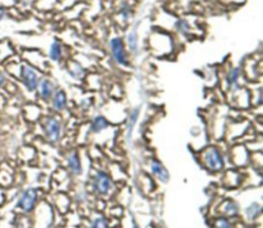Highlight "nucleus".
Masks as SVG:
<instances>
[{
    "mask_svg": "<svg viewBox=\"0 0 263 228\" xmlns=\"http://www.w3.org/2000/svg\"><path fill=\"white\" fill-rule=\"evenodd\" d=\"M37 91H38L39 98L43 101L47 102V101L50 100L52 94H54V91L56 90H55L54 82H52L50 79L43 78V79H40L38 82Z\"/></svg>",
    "mask_w": 263,
    "mask_h": 228,
    "instance_id": "nucleus-10",
    "label": "nucleus"
},
{
    "mask_svg": "<svg viewBox=\"0 0 263 228\" xmlns=\"http://www.w3.org/2000/svg\"><path fill=\"white\" fill-rule=\"evenodd\" d=\"M66 162H67V168L70 171V173L73 176H80L83 172V168H82V163H81V160L78 152L73 149L71 150L66 157Z\"/></svg>",
    "mask_w": 263,
    "mask_h": 228,
    "instance_id": "nucleus-7",
    "label": "nucleus"
},
{
    "mask_svg": "<svg viewBox=\"0 0 263 228\" xmlns=\"http://www.w3.org/2000/svg\"><path fill=\"white\" fill-rule=\"evenodd\" d=\"M151 174L156 177V179L164 184H167L170 181V173L165 165L159 160H152L149 164Z\"/></svg>",
    "mask_w": 263,
    "mask_h": 228,
    "instance_id": "nucleus-8",
    "label": "nucleus"
},
{
    "mask_svg": "<svg viewBox=\"0 0 263 228\" xmlns=\"http://www.w3.org/2000/svg\"><path fill=\"white\" fill-rule=\"evenodd\" d=\"M48 57L52 62H60L63 58V46L59 40H54L52 44L49 46V51H48Z\"/></svg>",
    "mask_w": 263,
    "mask_h": 228,
    "instance_id": "nucleus-14",
    "label": "nucleus"
},
{
    "mask_svg": "<svg viewBox=\"0 0 263 228\" xmlns=\"http://www.w3.org/2000/svg\"><path fill=\"white\" fill-rule=\"evenodd\" d=\"M38 201V191L36 188L29 187L25 189L20 195L16 204V208L22 211L23 213L29 214L33 212Z\"/></svg>",
    "mask_w": 263,
    "mask_h": 228,
    "instance_id": "nucleus-4",
    "label": "nucleus"
},
{
    "mask_svg": "<svg viewBox=\"0 0 263 228\" xmlns=\"http://www.w3.org/2000/svg\"><path fill=\"white\" fill-rule=\"evenodd\" d=\"M201 160L205 167L211 172L217 173L224 169L225 161L223 154L216 146H210L202 153Z\"/></svg>",
    "mask_w": 263,
    "mask_h": 228,
    "instance_id": "nucleus-2",
    "label": "nucleus"
},
{
    "mask_svg": "<svg viewBox=\"0 0 263 228\" xmlns=\"http://www.w3.org/2000/svg\"><path fill=\"white\" fill-rule=\"evenodd\" d=\"M20 77L22 80L24 87L26 90L30 92H33L37 90L38 87V74L37 72L32 68L26 64H23L20 67Z\"/></svg>",
    "mask_w": 263,
    "mask_h": 228,
    "instance_id": "nucleus-6",
    "label": "nucleus"
},
{
    "mask_svg": "<svg viewBox=\"0 0 263 228\" xmlns=\"http://www.w3.org/2000/svg\"><path fill=\"white\" fill-rule=\"evenodd\" d=\"M108 127H109V122L106 118L102 115H96L92 119L90 130L94 134H99L103 132L104 130H106Z\"/></svg>",
    "mask_w": 263,
    "mask_h": 228,
    "instance_id": "nucleus-12",
    "label": "nucleus"
},
{
    "mask_svg": "<svg viewBox=\"0 0 263 228\" xmlns=\"http://www.w3.org/2000/svg\"><path fill=\"white\" fill-rule=\"evenodd\" d=\"M51 107L56 112H62L67 108L68 104V98L65 91L61 89L56 90L50 98Z\"/></svg>",
    "mask_w": 263,
    "mask_h": 228,
    "instance_id": "nucleus-9",
    "label": "nucleus"
},
{
    "mask_svg": "<svg viewBox=\"0 0 263 228\" xmlns=\"http://www.w3.org/2000/svg\"><path fill=\"white\" fill-rule=\"evenodd\" d=\"M4 16H5V9H4V7L0 6V22H1V21L3 20Z\"/></svg>",
    "mask_w": 263,
    "mask_h": 228,
    "instance_id": "nucleus-22",
    "label": "nucleus"
},
{
    "mask_svg": "<svg viewBox=\"0 0 263 228\" xmlns=\"http://www.w3.org/2000/svg\"><path fill=\"white\" fill-rule=\"evenodd\" d=\"M91 187L93 192L97 195L108 196L112 192L114 185L109 174L103 170H99L93 175Z\"/></svg>",
    "mask_w": 263,
    "mask_h": 228,
    "instance_id": "nucleus-1",
    "label": "nucleus"
},
{
    "mask_svg": "<svg viewBox=\"0 0 263 228\" xmlns=\"http://www.w3.org/2000/svg\"><path fill=\"white\" fill-rule=\"evenodd\" d=\"M4 81H5V77H4V75L1 73V72H0V89H1V87L3 86Z\"/></svg>",
    "mask_w": 263,
    "mask_h": 228,
    "instance_id": "nucleus-23",
    "label": "nucleus"
},
{
    "mask_svg": "<svg viewBox=\"0 0 263 228\" xmlns=\"http://www.w3.org/2000/svg\"><path fill=\"white\" fill-rule=\"evenodd\" d=\"M175 28L179 33L183 35H187L189 32H191V24L188 23V21L184 19L178 20L175 24Z\"/></svg>",
    "mask_w": 263,
    "mask_h": 228,
    "instance_id": "nucleus-18",
    "label": "nucleus"
},
{
    "mask_svg": "<svg viewBox=\"0 0 263 228\" xmlns=\"http://www.w3.org/2000/svg\"><path fill=\"white\" fill-rule=\"evenodd\" d=\"M261 213H262V206L258 203L251 204L245 210L246 217L250 220H254L258 218V217L261 215Z\"/></svg>",
    "mask_w": 263,
    "mask_h": 228,
    "instance_id": "nucleus-16",
    "label": "nucleus"
},
{
    "mask_svg": "<svg viewBox=\"0 0 263 228\" xmlns=\"http://www.w3.org/2000/svg\"><path fill=\"white\" fill-rule=\"evenodd\" d=\"M109 221L106 217L103 215H98L93 218L90 222V226L92 228H100V227H108Z\"/></svg>",
    "mask_w": 263,
    "mask_h": 228,
    "instance_id": "nucleus-19",
    "label": "nucleus"
},
{
    "mask_svg": "<svg viewBox=\"0 0 263 228\" xmlns=\"http://www.w3.org/2000/svg\"><path fill=\"white\" fill-rule=\"evenodd\" d=\"M110 54L113 61L121 67H128L130 62L127 49L121 37L115 36L110 40Z\"/></svg>",
    "mask_w": 263,
    "mask_h": 228,
    "instance_id": "nucleus-3",
    "label": "nucleus"
},
{
    "mask_svg": "<svg viewBox=\"0 0 263 228\" xmlns=\"http://www.w3.org/2000/svg\"><path fill=\"white\" fill-rule=\"evenodd\" d=\"M221 212L223 213L224 216L226 217H237L239 214V205L237 202L233 200H227L225 201L222 205H221Z\"/></svg>",
    "mask_w": 263,
    "mask_h": 228,
    "instance_id": "nucleus-11",
    "label": "nucleus"
},
{
    "mask_svg": "<svg viewBox=\"0 0 263 228\" xmlns=\"http://www.w3.org/2000/svg\"><path fill=\"white\" fill-rule=\"evenodd\" d=\"M214 225L216 227H219V228L233 227V225H231V222L228 219V217H226V216H219L218 218H216V220L214 221Z\"/></svg>",
    "mask_w": 263,
    "mask_h": 228,
    "instance_id": "nucleus-21",
    "label": "nucleus"
},
{
    "mask_svg": "<svg viewBox=\"0 0 263 228\" xmlns=\"http://www.w3.org/2000/svg\"><path fill=\"white\" fill-rule=\"evenodd\" d=\"M45 135L48 142L59 143L62 137V122L56 116H48L44 123Z\"/></svg>",
    "mask_w": 263,
    "mask_h": 228,
    "instance_id": "nucleus-5",
    "label": "nucleus"
},
{
    "mask_svg": "<svg viewBox=\"0 0 263 228\" xmlns=\"http://www.w3.org/2000/svg\"><path fill=\"white\" fill-rule=\"evenodd\" d=\"M119 13L123 21H129L132 16V8L130 4L127 1H122L119 8Z\"/></svg>",
    "mask_w": 263,
    "mask_h": 228,
    "instance_id": "nucleus-20",
    "label": "nucleus"
},
{
    "mask_svg": "<svg viewBox=\"0 0 263 228\" xmlns=\"http://www.w3.org/2000/svg\"><path fill=\"white\" fill-rule=\"evenodd\" d=\"M241 75V68L240 67H233L226 74V84L233 89H238L239 79Z\"/></svg>",
    "mask_w": 263,
    "mask_h": 228,
    "instance_id": "nucleus-15",
    "label": "nucleus"
},
{
    "mask_svg": "<svg viewBox=\"0 0 263 228\" xmlns=\"http://www.w3.org/2000/svg\"><path fill=\"white\" fill-rule=\"evenodd\" d=\"M139 116H140V108L139 107L133 108L131 110L130 114H129L128 121H127V126H125V131H127V138L128 139H131L133 130H134V128L136 126L137 121H138Z\"/></svg>",
    "mask_w": 263,
    "mask_h": 228,
    "instance_id": "nucleus-13",
    "label": "nucleus"
},
{
    "mask_svg": "<svg viewBox=\"0 0 263 228\" xmlns=\"http://www.w3.org/2000/svg\"><path fill=\"white\" fill-rule=\"evenodd\" d=\"M127 45L132 53H136L138 50V33L136 30H131L127 36Z\"/></svg>",
    "mask_w": 263,
    "mask_h": 228,
    "instance_id": "nucleus-17",
    "label": "nucleus"
}]
</instances>
